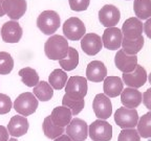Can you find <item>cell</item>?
<instances>
[{"label":"cell","instance_id":"ffe728a7","mask_svg":"<svg viewBox=\"0 0 151 141\" xmlns=\"http://www.w3.org/2000/svg\"><path fill=\"white\" fill-rule=\"evenodd\" d=\"M121 101L123 106L128 109H135L143 101V94L134 88H126L121 93Z\"/></svg>","mask_w":151,"mask_h":141},{"label":"cell","instance_id":"52a82bcc","mask_svg":"<svg viewBox=\"0 0 151 141\" xmlns=\"http://www.w3.org/2000/svg\"><path fill=\"white\" fill-rule=\"evenodd\" d=\"M87 90V78L84 76H71L65 85V94L73 98L84 99Z\"/></svg>","mask_w":151,"mask_h":141},{"label":"cell","instance_id":"4dcf8cb0","mask_svg":"<svg viewBox=\"0 0 151 141\" xmlns=\"http://www.w3.org/2000/svg\"><path fill=\"white\" fill-rule=\"evenodd\" d=\"M137 127L141 138H151V111L139 118Z\"/></svg>","mask_w":151,"mask_h":141},{"label":"cell","instance_id":"83f0119b","mask_svg":"<svg viewBox=\"0 0 151 141\" xmlns=\"http://www.w3.org/2000/svg\"><path fill=\"white\" fill-rule=\"evenodd\" d=\"M48 83L55 90H61L67 83V74L63 69H55L48 76Z\"/></svg>","mask_w":151,"mask_h":141},{"label":"cell","instance_id":"9a60e30c","mask_svg":"<svg viewBox=\"0 0 151 141\" xmlns=\"http://www.w3.org/2000/svg\"><path fill=\"white\" fill-rule=\"evenodd\" d=\"M103 47L102 38L97 33H86L81 39V48L87 56H96L101 51Z\"/></svg>","mask_w":151,"mask_h":141},{"label":"cell","instance_id":"836d02e7","mask_svg":"<svg viewBox=\"0 0 151 141\" xmlns=\"http://www.w3.org/2000/svg\"><path fill=\"white\" fill-rule=\"evenodd\" d=\"M13 103L9 95L3 93H0V115L7 114L12 110Z\"/></svg>","mask_w":151,"mask_h":141},{"label":"cell","instance_id":"8fae6325","mask_svg":"<svg viewBox=\"0 0 151 141\" xmlns=\"http://www.w3.org/2000/svg\"><path fill=\"white\" fill-rule=\"evenodd\" d=\"M148 76H147L146 69L141 65H137V68L132 72L129 73H124L123 74V83H125L126 86L129 88H137L143 87L146 84Z\"/></svg>","mask_w":151,"mask_h":141},{"label":"cell","instance_id":"60d3db41","mask_svg":"<svg viewBox=\"0 0 151 141\" xmlns=\"http://www.w3.org/2000/svg\"><path fill=\"white\" fill-rule=\"evenodd\" d=\"M148 80H149V83H150V85H151V73L148 75Z\"/></svg>","mask_w":151,"mask_h":141},{"label":"cell","instance_id":"8992f818","mask_svg":"<svg viewBox=\"0 0 151 141\" xmlns=\"http://www.w3.org/2000/svg\"><path fill=\"white\" fill-rule=\"evenodd\" d=\"M139 113L135 109L119 108L114 113V121L123 129H135L139 122Z\"/></svg>","mask_w":151,"mask_h":141},{"label":"cell","instance_id":"e0dca14e","mask_svg":"<svg viewBox=\"0 0 151 141\" xmlns=\"http://www.w3.org/2000/svg\"><path fill=\"white\" fill-rule=\"evenodd\" d=\"M123 37L129 40H135L143 36V23L137 17L127 19L122 26Z\"/></svg>","mask_w":151,"mask_h":141},{"label":"cell","instance_id":"8d00e7d4","mask_svg":"<svg viewBox=\"0 0 151 141\" xmlns=\"http://www.w3.org/2000/svg\"><path fill=\"white\" fill-rule=\"evenodd\" d=\"M143 29H144V33H146L147 37L151 40V17L146 20L144 26H143Z\"/></svg>","mask_w":151,"mask_h":141},{"label":"cell","instance_id":"d4e9b609","mask_svg":"<svg viewBox=\"0 0 151 141\" xmlns=\"http://www.w3.org/2000/svg\"><path fill=\"white\" fill-rule=\"evenodd\" d=\"M145 40L143 36L139 37V39H135V40H129V39H126V38H123L122 41V48L123 51L125 52L126 54H129V56H137V53H139L142 50L143 46H144Z\"/></svg>","mask_w":151,"mask_h":141},{"label":"cell","instance_id":"b9f144b4","mask_svg":"<svg viewBox=\"0 0 151 141\" xmlns=\"http://www.w3.org/2000/svg\"><path fill=\"white\" fill-rule=\"evenodd\" d=\"M9 141H18V140L15 139V138H11V139H9Z\"/></svg>","mask_w":151,"mask_h":141},{"label":"cell","instance_id":"7c38bea8","mask_svg":"<svg viewBox=\"0 0 151 141\" xmlns=\"http://www.w3.org/2000/svg\"><path fill=\"white\" fill-rule=\"evenodd\" d=\"M122 31L118 27H109L106 28L102 36V42L103 46L109 50H118L122 46L123 41Z\"/></svg>","mask_w":151,"mask_h":141},{"label":"cell","instance_id":"7402d4cb","mask_svg":"<svg viewBox=\"0 0 151 141\" xmlns=\"http://www.w3.org/2000/svg\"><path fill=\"white\" fill-rule=\"evenodd\" d=\"M50 116L55 125L61 127H67V125L70 123L71 120H73L71 111L64 106L55 108L54 110L52 111V114H50Z\"/></svg>","mask_w":151,"mask_h":141},{"label":"cell","instance_id":"ba28073f","mask_svg":"<svg viewBox=\"0 0 151 141\" xmlns=\"http://www.w3.org/2000/svg\"><path fill=\"white\" fill-rule=\"evenodd\" d=\"M92 109L98 119L106 120L112 114V103L104 93L97 94L92 101Z\"/></svg>","mask_w":151,"mask_h":141},{"label":"cell","instance_id":"d6a6232c","mask_svg":"<svg viewBox=\"0 0 151 141\" xmlns=\"http://www.w3.org/2000/svg\"><path fill=\"white\" fill-rule=\"evenodd\" d=\"M118 141H141V136L135 129H123L119 134Z\"/></svg>","mask_w":151,"mask_h":141},{"label":"cell","instance_id":"f35d334b","mask_svg":"<svg viewBox=\"0 0 151 141\" xmlns=\"http://www.w3.org/2000/svg\"><path fill=\"white\" fill-rule=\"evenodd\" d=\"M54 141H73V140H71L66 134H63V135H61V136L58 137V138H56Z\"/></svg>","mask_w":151,"mask_h":141},{"label":"cell","instance_id":"cb8c5ba5","mask_svg":"<svg viewBox=\"0 0 151 141\" xmlns=\"http://www.w3.org/2000/svg\"><path fill=\"white\" fill-rule=\"evenodd\" d=\"M79 58L80 56H79L78 50L69 46L68 52L64 59L59 61V65L64 71H71L77 68V66L79 65Z\"/></svg>","mask_w":151,"mask_h":141},{"label":"cell","instance_id":"e575fe53","mask_svg":"<svg viewBox=\"0 0 151 141\" xmlns=\"http://www.w3.org/2000/svg\"><path fill=\"white\" fill-rule=\"evenodd\" d=\"M70 9L73 12H83L89 6L90 0H68Z\"/></svg>","mask_w":151,"mask_h":141},{"label":"cell","instance_id":"1f68e13d","mask_svg":"<svg viewBox=\"0 0 151 141\" xmlns=\"http://www.w3.org/2000/svg\"><path fill=\"white\" fill-rule=\"evenodd\" d=\"M14 68V60L9 52L0 51V74L6 75Z\"/></svg>","mask_w":151,"mask_h":141},{"label":"cell","instance_id":"6da1fadb","mask_svg":"<svg viewBox=\"0 0 151 141\" xmlns=\"http://www.w3.org/2000/svg\"><path fill=\"white\" fill-rule=\"evenodd\" d=\"M68 41L65 37L60 35H52L44 44L45 56L52 61H60L64 59L68 52Z\"/></svg>","mask_w":151,"mask_h":141},{"label":"cell","instance_id":"74e56055","mask_svg":"<svg viewBox=\"0 0 151 141\" xmlns=\"http://www.w3.org/2000/svg\"><path fill=\"white\" fill-rule=\"evenodd\" d=\"M9 131L3 125H0V141H9Z\"/></svg>","mask_w":151,"mask_h":141},{"label":"cell","instance_id":"4316f807","mask_svg":"<svg viewBox=\"0 0 151 141\" xmlns=\"http://www.w3.org/2000/svg\"><path fill=\"white\" fill-rule=\"evenodd\" d=\"M133 11L139 20L149 19L151 17V0H134Z\"/></svg>","mask_w":151,"mask_h":141},{"label":"cell","instance_id":"d590c367","mask_svg":"<svg viewBox=\"0 0 151 141\" xmlns=\"http://www.w3.org/2000/svg\"><path fill=\"white\" fill-rule=\"evenodd\" d=\"M143 103L149 111H151V88L147 89L143 93Z\"/></svg>","mask_w":151,"mask_h":141},{"label":"cell","instance_id":"5b68a950","mask_svg":"<svg viewBox=\"0 0 151 141\" xmlns=\"http://www.w3.org/2000/svg\"><path fill=\"white\" fill-rule=\"evenodd\" d=\"M63 33L67 40L78 41L86 35V27L81 19L70 17L63 23Z\"/></svg>","mask_w":151,"mask_h":141},{"label":"cell","instance_id":"277c9868","mask_svg":"<svg viewBox=\"0 0 151 141\" xmlns=\"http://www.w3.org/2000/svg\"><path fill=\"white\" fill-rule=\"evenodd\" d=\"M88 135L92 141H110L112 127L106 120L97 119L88 127Z\"/></svg>","mask_w":151,"mask_h":141},{"label":"cell","instance_id":"9c48e42d","mask_svg":"<svg viewBox=\"0 0 151 141\" xmlns=\"http://www.w3.org/2000/svg\"><path fill=\"white\" fill-rule=\"evenodd\" d=\"M99 21L106 28L114 27L121 20L120 9L113 4H105L99 11Z\"/></svg>","mask_w":151,"mask_h":141},{"label":"cell","instance_id":"5bb4252c","mask_svg":"<svg viewBox=\"0 0 151 141\" xmlns=\"http://www.w3.org/2000/svg\"><path fill=\"white\" fill-rule=\"evenodd\" d=\"M22 27L18 21H7L1 27V38L5 43H18L22 38Z\"/></svg>","mask_w":151,"mask_h":141},{"label":"cell","instance_id":"30bf717a","mask_svg":"<svg viewBox=\"0 0 151 141\" xmlns=\"http://www.w3.org/2000/svg\"><path fill=\"white\" fill-rule=\"evenodd\" d=\"M65 133L73 141H85L88 137V125L83 119L76 117L66 127Z\"/></svg>","mask_w":151,"mask_h":141},{"label":"cell","instance_id":"4fadbf2b","mask_svg":"<svg viewBox=\"0 0 151 141\" xmlns=\"http://www.w3.org/2000/svg\"><path fill=\"white\" fill-rule=\"evenodd\" d=\"M3 9L6 16L14 21H18L27 9L26 0H4Z\"/></svg>","mask_w":151,"mask_h":141},{"label":"cell","instance_id":"f1b7e54d","mask_svg":"<svg viewBox=\"0 0 151 141\" xmlns=\"http://www.w3.org/2000/svg\"><path fill=\"white\" fill-rule=\"evenodd\" d=\"M18 74L21 76V80L25 86L27 87L34 88L35 86H37L39 80V74L37 73V71L35 69L31 68V67H25L19 70Z\"/></svg>","mask_w":151,"mask_h":141},{"label":"cell","instance_id":"484cf974","mask_svg":"<svg viewBox=\"0 0 151 141\" xmlns=\"http://www.w3.org/2000/svg\"><path fill=\"white\" fill-rule=\"evenodd\" d=\"M42 129H43V133L47 138L55 140L56 138H58L59 136L63 135V133L65 132L64 127H58L52 122L50 116H47L44 118L43 120V125H42Z\"/></svg>","mask_w":151,"mask_h":141},{"label":"cell","instance_id":"7a4b0ae2","mask_svg":"<svg viewBox=\"0 0 151 141\" xmlns=\"http://www.w3.org/2000/svg\"><path fill=\"white\" fill-rule=\"evenodd\" d=\"M61 25V18L55 11H44L37 18V26L44 35L52 36Z\"/></svg>","mask_w":151,"mask_h":141},{"label":"cell","instance_id":"44dd1931","mask_svg":"<svg viewBox=\"0 0 151 141\" xmlns=\"http://www.w3.org/2000/svg\"><path fill=\"white\" fill-rule=\"evenodd\" d=\"M123 90H124V83L119 76H107L104 80L103 91L104 94L109 98L121 95Z\"/></svg>","mask_w":151,"mask_h":141},{"label":"cell","instance_id":"ac0fdd59","mask_svg":"<svg viewBox=\"0 0 151 141\" xmlns=\"http://www.w3.org/2000/svg\"><path fill=\"white\" fill-rule=\"evenodd\" d=\"M107 78V68L101 61H92L86 68V78L92 83H101Z\"/></svg>","mask_w":151,"mask_h":141},{"label":"cell","instance_id":"603a6c76","mask_svg":"<svg viewBox=\"0 0 151 141\" xmlns=\"http://www.w3.org/2000/svg\"><path fill=\"white\" fill-rule=\"evenodd\" d=\"M33 94L40 101H48L54 96V89L47 82H39L37 86L34 87Z\"/></svg>","mask_w":151,"mask_h":141},{"label":"cell","instance_id":"2e32d148","mask_svg":"<svg viewBox=\"0 0 151 141\" xmlns=\"http://www.w3.org/2000/svg\"><path fill=\"white\" fill-rule=\"evenodd\" d=\"M114 64L116 67L123 73L132 72L137 68V56H129L123 51V49L118 50V52L114 56Z\"/></svg>","mask_w":151,"mask_h":141},{"label":"cell","instance_id":"3957f363","mask_svg":"<svg viewBox=\"0 0 151 141\" xmlns=\"http://www.w3.org/2000/svg\"><path fill=\"white\" fill-rule=\"evenodd\" d=\"M38 108V99L32 92L21 93L15 99L14 109L21 116H29L36 112Z\"/></svg>","mask_w":151,"mask_h":141},{"label":"cell","instance_id":"ab89813d","mask_svg":"<svg viewBox=\"0 0 151 141\" xmlns=\"http://www.w3.org/2000/svg\"><path fill=\"white\" fill-rule=\"evenodd\" d=\"M3 2L4 0H0V17H3L5 15L4 9H3Z\"/></svg>","mask_w":151,"mask_h":141},{"label":"cell","instance_id":"f546056e","mask_svg":"<svg viewBox=\"0 0 151 141\" xmlns=\"http://www.w3.org/2000/svg\"><path fill=\"white\" fill-rule=\"evenodd\" d=\"M62 106L68 108L71 111L73 116H77L84 109L85 100L84 99L73 98V97L68 96L67 94H64L63 98H62Z\"/></svg>","mask_w":151,"mask_h":141},{"label":"cell","instance_id":"d6986e66","mask_svg":"<svg viewBox=\"0 0 151 141\" xmlns=\"http://www.w3.org/2000/svg\"><path fill=\"white\" fill-rule=\"evenodd\" d=\"M29 127L28 120L24 116H13L7 125L9 134L13 137H21L25 135Z\"/></svg>","mask_w":151,"mask_h":141}]
</instances>
